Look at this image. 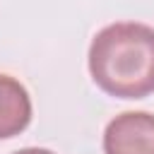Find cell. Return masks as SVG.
Wrapping results in <instances>:
<instances>
[{"label":"cell","mask_w":154,"mask_h":154,"mask_svg":"<svg viewBox=\"0 0 154 154\" xmlns=\"http://www.w3.org/2000/svg\"><path fill=\"white\" fill-rule=\"evenodd\" d=\"M94 84L118 99L154 94V29L140 22L103 26L89 46Z\"/></svg>","instance_id":"6da1fadb"},{"label":"cell","mask_w":154,"mask_h":154,"mask_svg":"<svg viewBox=\"0 0 154 154\" xmlns=\"http://www.w3.org/2000/svg\"><path fill=\"white\" fill-rule=\"evenodd\" d=\"M14 154H55V152L41 149V147H26V149H19V152H14Z\"/></svg>","instance_id":"277c9868"},{"label":"cell","mask_w":154,"mask_h":154,"mask_svg":"<svg viewBox=\"0 0 154 154\" xmlns=\"http://www.w3.org/2000/svg\"><path fill=\"white\" fill-rule=\"evenodd\" d=\"M31 120V99L24 84L0 72V140L26 130Z\"/></svg>","instance_id":"3957f363"},{"label":"cell","mask_w":154,"mask_h":154,"mask_svg":"<svg viewBox=\"0 0 154 154\" xmlns=\"http://www.w3.org/2000/svg\"><path fill=\"white\" fill-rule=\"evenodd\" d=\"M103 154H154V113L116 116L103 130Z\"/></svg>","instance_id":"7a4b0ae2"}]
</instances>
